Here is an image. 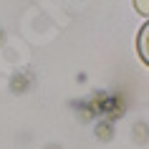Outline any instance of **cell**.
Segmentation results:
<instances>
[{
	"label": "cell",
	"instance_id": "obj_1",
	"mask_svg": "<svg viewBox=\"0 0 149 149\" xmlns=\"http://www.w3.org/2000/svg\"><path fill=\"white\" fill-rule=\"evenodd\" d=\"M139 56L144 58V63L149 66V23L141 28L139 33Z\"/></svg>",
	"mask_w": 149,
	"mask_h": 149
}]
</instances>
